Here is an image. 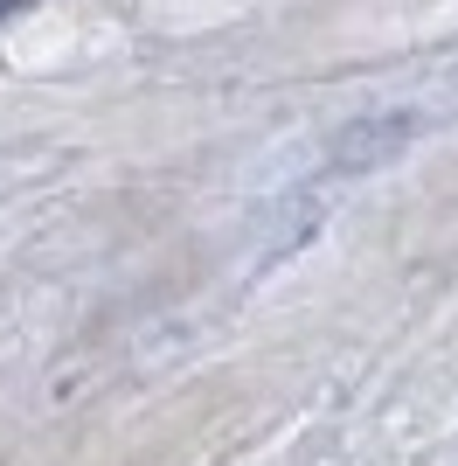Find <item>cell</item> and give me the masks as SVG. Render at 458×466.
<instances>
[{
	"instance_id": "obj_1",
	"label": "cell",
	"mask_w": 458,
	"mask_h": 466,
	"mask_svg": "<svg viewBox=\"0 0 458 466\" xmlns=\"http://www.w3.org/2000/svg\"><path fill=\"white\" fill-rule=\"evenodd\" d=\"M35 0H0V21H15V15H28Z\"/></svg>"
}]
</instances>
